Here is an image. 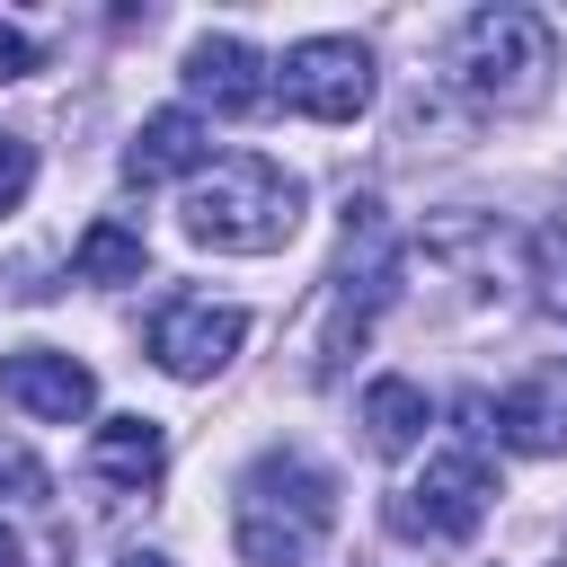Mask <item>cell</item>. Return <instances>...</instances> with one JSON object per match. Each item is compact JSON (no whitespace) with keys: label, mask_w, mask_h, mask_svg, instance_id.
I'll use <instances>...</instances> for the list:
<instances>
[{"label":"cell","mask_w":567,"mask_h":567,"mask_svg":"<svg viewBox=\"0 0 567 567\" xmlns=\"http://www.w3.org/2000/svg\"><path fill=\"white\" fill-rule=\"evenodd\" d=\"M204 159H213V133H204V115H195V106H159V115H142V133L124 142V177H133V186L195 177Z\"/></svg>","instance_id":"obj_12"},{"label":"cell","mask_w":567,"mask_h":567,"mask_svg":"<svg viewBox=\"0 0 567 567\" xmlns=\"http://www.w3.org/2000/svg\"><path fill=\"white\" fill-rule=\"evenodd\" d=\"M115 567H168V558H159V549H133V558H115Z\"/></svg>","instance_id":"obj_19"},{"label":"cell","mask_w":567,"mask_h":567,"mask_svg":"<svg viewBox=\"0 0 567 567\" xmlns=\"http://www.w3.org/2000/svg\"><path fill=\"white\" fill-rule=\"evenodd\" d=\"M0 496H18V505H44L53 496V478H44V461L18 443V434H0Z\"/></svg>","instance_id":"obj_15"},{"label":"cell","mask_w":567,"mask_h":567,"mask_svg":"<svg viewBox=\"0 0 567 567\" xmlns=\"http://www.w3.org/2000/svg\"><path fill=\"white\" fill-rule=\"evenodd\" d=\"M186 239L195 248H221V257H266V248H292L301 230V177L257 159V151H221L186 177V204H177Z\"/></svg>","instance_id":"obj_1"},{"label":"cell","mask_w":567,"mask_h":567,"mask_svg":"<svg viewBox=\"0 0 567 567\" xmlns=\"http://www.w3.org/2000/svg\"><path fill=\"white\" fill-rule=\"evenodd\" d=\"M487 505H496V470H487V452L461 443V452H434L425 478L390 496V532H408V540H470L487 523Z\"/></svg>","instance_id":"obj_5"},{"label":"cell","mask_w":567,"mask_h":567,"mask_svg":"<svg viewBox=\"0 0 567 567\" xmlns=\"http://www.w3.org/2000/svg\"><path fill=\"white\" fill-rule=\"evenodd\" d=\"M540 257H549V310L567 319V230H549V239H540Z\"/></svg>","instance_id":"obj_18"},{"label":"cell","mask_w":567,"mask_h":567,"mask_svg":"<svg viewBox=\"0 0 567 567\" xmlns=\"http://www.w3.org/2000/svg\"><path fill=\"white\" fill-rule=\"evenodd\" d=\"M337 532V478L310 452H257L230 496V540L248 567H319Z\"/></svg>","instance_id":"obj_2"},{"label":"cell","mask_w":567,"mask_h":567,"mask_svg":"<svg viewBox=\"0 0 567 567\" xmlns=\"http://www.w3.org/2000/svg\"><path fill=\"white\" fill-rule=\"evenodd\" d=\"M71 266H80V284H142L151 248H142V230H133V221H89V230H80V248H71Z\"/></svg>","instance_id":"obj_14"},{"label":"cell","mask_w":567,"mask_h":567,"mask_svg":"<svg viewBox=\"0 0 567 567\" xmlns=\"http://www.w3.org/2000/svg\"><path fill=\"white\" fill-rule=\"evenodd\" d=\"M27 71H35V35L0 18V80H27Z\"/></svg>","instance_id":"obj_17"},{"label":"cell","mask_w":567,"mask_h":567,"mask_svg":"<svg viewBox=\"0 0 567 567\" xmlns=\"http://www.w3.org/2000/svg\"><path fill=\"white\" fill-rule=\"evenodd\" d=\"M390 292H399V230H390L381 195H346V239H337V266H328V292H319V337H310L319 381L372 337Z\"/></svg>","instance_id":"obj_3"},{"label":"cell","mask_w":567,"mask_h":567,"mask_svg":"<svg viewBox=\"0 0 567 567\" xmlns=\"http://www.w3.org/2000/svg\"><path fill=\"white\" fill-rule=\"evenodd\" d=\"M275 89L310 124H354L372 106V44H354V35H301L275 62Z\"/></svg>","instance_id":"obj_6"},{"label":"cell","mask_w":567,"mask_h":567,"mask_svg":"<svg viewBox=\"0 0 567 567\" xmlns=\"http://www.w3.org/2000/svg\"><path fill=\"white\" fill-rule=\"evenodd\" d=\"M425 390L408 381V372H381L372 390H363V443L381 452V461H399V452H416L425 443Z\"/></svg>","instance_id":"obj_13"},{"label":"cell","mask_w":567,"mask_h":567,"mask_svg":"<svg viewBox=\"0 0 567 567\" xmlns=\"http://www.w3.org/2000/svg\"><path fill=\"white\" fill-rule=\"evenodd\" d=\"M496 443L505 452H567V363H540L496 399Z\"/></svg>","instance_id":"obj_11"},{"label":"cell","mask_w":567,"mask_h":567,"mask_svg":"<svg viewBox=\"0 0 567 567\" xmlns=\"http://www.w3.org/2000/svg\"><path fill=\"white\" fill-rule=\"evenodd\" d=\"M0 567H18V540H9V532H0Z\"/></svg>","instance_id":"obj_20"},{"label":"cell","mask_w":567,"mask_h":567,"mask_svg":"<svg viewBox=\"0 0 567 567\" xmlns=\"http://www.w3.org/2000/svg\"><path fill=\"white\" fill-rule=\"evenodd\" d=\"M159 470H168V434H159V416H106V425L89 434V478H97V487H115V496H151Z\"/></svg>","instance_id":"obj_10"},{"label":"cell","mask_w":567,"mask_h":567,"mask_svg":"<svg viewBox=\"0 0 567 567\" xmlns=\"http://www.w3.org/2000/svg\"><path fill=\"white\" fill-rule=\"evenodd\" d=\"M0 399L27 408L35 425H80L97 408V372L62 346H18V354H0Z\"/></svg>","instance_id":"obj_8"},{"label":"cell","mask_w":567,"mask_h":567,"mask_svg":"<svg viewBox=\"0 0 567 567\" xmlns=\"http://www.w3.org/2000/svg\"><path fill=\"white\" fill-rule=\"evenodd\" d=\"M186 89H195V106H213V115H257L275 80H266V62H257L248 35H195V44H186Z\"/></svg>","instance_id":"obj_9"},{"label":"cell","mask_w":567,"mask_h":567,"mask_svg":"<svg viewBox=\"0 0 567 567\" xmlns=\"http://www.w3.org/2000/svg\"><path fill=\"white\" fill-rule=\"evenodd\" d=\"M558 567H567V549H558Z\"/></svg>","instance_id":"obj_21"},{"label":"cell","mask_w":567,"mask_h":567,"mask_svg":"<svg viewBox=\"0 0 567 567\" xmlns=\"http://www.w3.org/2000/svg\"><path fill=\"white\" fill-rule=\"evenodd\" d=\"M27 186H35V151H27L18 133H0V213H9Z\"/></svg>","instance_id":"obj_16"},{"label":"cell","mask_w":567,"mask_h":567,"mask_svg":"<svg viewBox=\"0 0 567 567\" xmlns=\"http://www.w3.org/2000/svg\"><path fill=\"white\" fill-rule=\"evenodd\" d=\"M452 71L470 89V106L487 115H532L549 97V71H558V35L540 9H470L461 18V44H452Z\"/></svg>","instance_id":"obj_4"},{"label":"cell","mask_w":567,"mask_h":567,"mask_svg":"<svg viewBox=\"0 0 567 567\" xmlns=\"http://www.w3.org/2000/svg\"><path fill=\"white\" fill-rule=\"evenodd\" d=\"M239 337H248V310H230V301H213V292H177V301L151 319V363H159L168 381H213V372L239 354Z\"/></svg>","instance_id":"obj_7"}]
</instances>
